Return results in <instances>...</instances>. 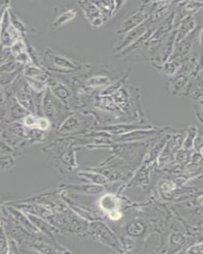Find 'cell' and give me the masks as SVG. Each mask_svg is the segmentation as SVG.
Segmentation results:
<instances>
[{"label": "cell", "instance_id": "obj_1", "mask_svg": "<svg viewBox=\"0 0 203 254\" xmlns=\"http://www.w3.org/2000/svg\"><path fill=\"white\" fill-rule=\"evenodd\" d=\"M75 13L74 12V11L72 10L68 11V12L61 15L56 20L55 22L53 23V26L57 27L62 25L63 24L65 23V22L68 21V20L72 19V18L75 16Z\"/></svg>", "mask_w": 203, "mask_h": 254}]
</instances>
